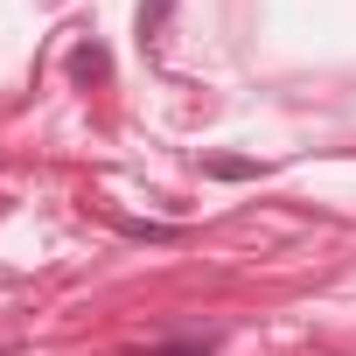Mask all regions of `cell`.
<instances>
[{"mask_svg":"<svg viewBox=\"0 0 356 356\" xmlns=\"http://www.w3.org/2000/svg\"><path fill=\"white\" fill-rule=\"evenodd\" d=\"M203 168L217 175V182H259V161H245V154H210Z\"/></svg>","mask_w":356,"mask_h":356,"instance_id":"cell-1","label":"cell"},{"mask_svg":"<svg viewBox=\"0 0 356 356\" xmlns=\"http://www.w3.org/2000/svg\"><path fill=\"white\" fill-rule=\"evenodd\" d=\"M161 15H168V0H147V8H140V29L154 35V29H161Z\"/></svg>","mask_w":356,"mask_h":356,"instance_id":"cell-5","label":"cell"},{"mask_svg":"<svg viewBox=\"0 0 356 356\" xmlns=\"http://www.w3.org/2000/svg\"><path fill=\"white\" fill-rule=\"evenodd\" d=\"M70 70H77V77H98V70H105V56H98V49H77V56H70Z\"/></svg>","mask_w":356,"mask_h":356,"instance_id":"cell-4","label":"cell"},{"mask_svg":"<svg viewBox=\"0 0 356 356\" xmlns=\"http://www.w3.org/2000/svg\"><path fill=\"white\" fill-rule=\"evenodd\" d=\"M126 238H147V245H175V238H182V231H175V224H119Z\"/></svg>","mask_w":356,"mask_h":356,"instance_id":"cell-3","label":"cell"},{"mask_svg":"<svg viewBox=\"0 0 356 356\" xmlns=\"http://www.w3.org/2000/svg\"><path fill=\"white\" fill-rule=\"evenodd\" d=\"M217 335H182V342H161V349H140V356H210Z\"/></svg>","mask_w":356,"mask_h":356,"instance_id":"cell-2","label":"cell"}]
</instances>
